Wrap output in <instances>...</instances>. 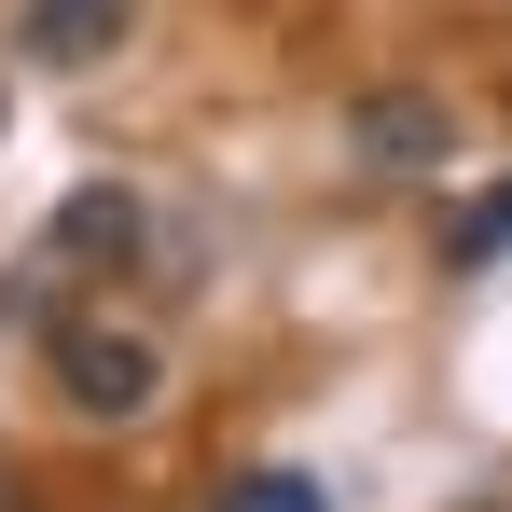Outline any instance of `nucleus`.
Returning a JSON list of instances; mask_svg holds the SVG:
<instances>
[{
	"label": "nucleus",
	"mask_w": 512,
	"mask_h": 512,
	"mask_svg": "<svg viewBox=\"0 0 512 512\" xmlns=\"http://www.w3.org/2000/svg\"><path fill=\"white\" fill-rule=\"evenodd\" d=\"M512 250V194H499V208H471V222H457V263H499Z\"/></svg>",
	"instance_id": "6"
},
{
	"label": "nucleus",
	"mask_w": 512,
	"mask_h": 512,
	"mask_svg": "<svg viewBox=\"0 0 512 512\" xmlns=\"http://www.w3.org/2000/svg\"><path fill=\"white\" fill-rule=\"evenodd\" d=\"M346 139H360V167L374 180H443L457 167V111H443V97H360V111H346Z\"/></svg>",
	"instance_id": "2"
},
{
	"label": "nucleus",
	"mask_w": 512,
	"mask_h": 512,
	"mask_svg": "<svg viewBox=\"0 0 512 512\" xmlns=\"http://www.w3.org/2000/svg\"><path fill=\"white\" fill-rule=\"evenodd\" d=\"M56 388H70V416H153L167 360L139 333H111V319H70V333H56Z\"/></svg>",
	"instance_id": "1"
},
{
	"label": "nucleus",
	"mask_w": 512,
	"mask_h": 512,
	"mask_svg": "<svg viewBox=\"0 0 512 512\" xmlns=\"http://www.w3.org/2000/svg\"><path fill=\"white\" fill-rule=\"evenodd\" d=\"M56 250L125 263V250H139V194H111V180H97V194H70V208H56Z\"/></svg>",
	"instance_id": "4"
},
{
	"label": "nucleus",
	"mask_w": 512,
	"mask_h": 512,
	"mask_svg": "<svg viewBox=\"0 0 512 512\" xmlns=\"http://www.w3.org/2000/svg\"><path fill=\"white\" fill-rule=\"evenodd\" d=\"M208 512H333V485H319V471H236Z\"/></svg>",
	"instance_id": "5"
},
{
	"label": "nucleus",
	"mask_w": 512,
	"mask_h": 512,
	"mask_svg": "<svg viewBox=\"0 0 512 512\" xmlns=\"http://www.w3.org/2000/svg\"><path fill=\"white\" fill-rule=\"evenodd\" d=\"M111 42H125V0H28V56L42 70H84Z\"/></svg>",
	"instance_id": "3"
}]
</instances>
